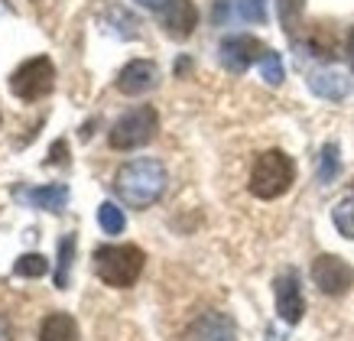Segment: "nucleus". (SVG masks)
Masks as SVG:
<instances>
[{
    "mask_svg": "<svg viewBox=\"0 0 354 341\" xmlns=\"http://www.w3.org/2000/svg\"><path fill=\"white\" fill-rule=\"evenodd\" d=\"M0 341H13V329H10V319L0 312Z\"/></svg>",
    "mask_w": 354,
    "mask_h": 341,
    "instance_id": "obj_22",
    "label": "nucleus"
},
{
    "mask_svg": "<svg viewBox=\"0 0 354 341\" xmlns=\"http://www.w3.org/2000/svg\"><path fill=\"white\" fill-rule=\"evenodd\" d=\"M344 55H348V62H351V68H354V30L348 33V46H344Z\"/></svg>",
    "mask_w": 354,
    "mask_h": 341,
    "instance_id": "obj_24",
    "label": "nucleus"
},
{
    "mask_svg": "<svg viewBox=\"0 0 354 341\" xmlns=\"http://www.w3.org/2000/svg\"><path fill=\"white\" fill-rule=\"evenodd\" d=\"M309 88L312 95L325 98V101H342V98L351 95V75L342 72V68H335V65H325V68H315L309 75Z\"/></svg>",
    "mask_w": 354,
    "mask_h": 341,
    "instance_id": "obj_11",
    "label": "nucleus"
},
{
    "mask_svg": "<svg viewBox=\"0 0 354 341\" xmlns=\"http://www.w3.org/2000/svg\"><path fill=\"white\" fill-rule=\"evenodd\" d=\"M147 254L137 244H108L95 250V273L114 289H130L143 273Z\"/></svg>",
    "mask_w": 354,
    "mask_h": 341,
    "instance_id": "obj_2",
    "label": "nucleus"
},
{
    "mask_svg": "<svg viewBox=\"0 0 354 341\" xmlns=\"http://www.w3.org/2000/svg\"><path fill=\"white\" fill-rule=\"evenodd\" d=\"M39 341H78V322L68 312H53L43 319Z\"/></svg>",
    "mask_w": 354,
    "mask_h": 341,
    "instance_id": "obj_14",
    "label": "nucleus"
},
{
    "mask_svg": "<svg viewBox=\"0 0 354 341\" xmlns=\"http://www.w3.org/2000/svg\"><path fill=\"white\" fill-rule=\"evenodd\" d=\"M166 189V166L160 160H130L114 176V192L130 208H150Z\"/></svg>",
    "mask_w": 354,
    "mask_h": 341,
    "instance_id": "obj_1",
    "label": "nucleus"
},
{
    "mask_svg": "<svg viewBox=\"0 0 354 341\" xmlns=\"http://www.w3.org/2000/svg\"><path fill=\"white\" fill-rule=\"evenodd\" d=\"M140 7H147V10H166L169 7V0H137Z\"/></svg>",
    "mask_w": 354,
    "mask_h": 341,
    "instance_id": "obj_23",
    "label": "nucleus"
},
{
    "mask_svg": "<svg viewBox=\"0 0 354 341\" xmlns=\"http://www.w3.org/2000/svg\"><path fill=\"white\" fill-rule=\"evenodd\" d=\"M263 53H267L263 43H260L257 36H247V33L227 36V39H221V46H218V59H221V65H225L231 75H244L250 65L263 59Z\"/></svg>",
    "mask_w": 354,
    "mask_h": 341,
    "instance_id": "obj_7",
    "label": "nucleus"
},
{
    "mask_svg": "<svg viewBox=\"0 0 354 341\" xmlns=\"http://www.w3.org/2000/svg\"><path fill=\"white\" fill-rule=\"evenodd\" d=\"M292 179H296V166H292L290 156L283 149H267L254 163L247 189H250V195L270 202V199H279L283 192H290Z\"/></svg>",
    "mask_w": 354,
    "mask_h": 341,
    "instance_id": "obj_3",
    "label": "nucleus"
},
{
    "mask_svg": "<svg viewBox=\"0 0 354 341\" xmlns=\"http://www.w3.org/2000/svg\"><path fill=\"white\" fill-rule=\"evenodd\" d=\"M342 172V156H338V147L335 143H325L322 153H319V166H315V176L322 185H332Z\"/></svg>",
    "mask_w": 354,
    "mask_h": 341,
    "instance_id": "obj_15",
    "label": "nucleus"
},
{
    "mask_svg": "<svg viewBox=\"0 0 354 341\" xmlns=\"http://www.w3.org/2000/svg\"><path fill=\"white\" fill-rule=\"evenodd\" d=\"M55 88V65L49 55H36L30 62H23L10 75V91L20 101H39V98L53 95Z\"/></svg>",
    "mask_w": 354,
    "mask_h": 341,
    "instance_id": "obj_5",
    "label": "nucleus"
},
{
    "mask_svg": "<svg viewBox=\"0 0 354 341\" xmlns=\"http://www.w3.org/2000/svg\"><path fill=\"white\" fill-rule=\"evenodd\" d=\"M312 283L325 296H344L354 286V270L335 254H319L312 260Z\"/></svg>",
    "mask_w": 354,
    "mask_h": 341,
    "instance_id": "obj_6",
    "label": "nucleus"
},
{
    "mask_svg": "<svg viewBox=\"0 0 354 341\" xmlns=\"http://www.w3.org/2000/svg\"><path fill=\"white\" fill-rule=\"evenodd\" d=\"M247 17L254 23L267 20V0H247Z\"/></svg>",
    "mask_w": 354,
    "mask_h": 341,
    "instance_id": "obj_21",
    "label": "nucleus"
},
{
    "mask_svg": "<svg viewBox=\"0 0 354 341\" xmlns=\"http://www.w3.org/2000/svg\"><path fill=\"white\" fill-rule=\"evenodd\" d=\"M23 202H30L32 208H43V212H62L68 205V185L62 182H53V185H36V189H26L20 192Z\"/></svg>",
    "mask_w": 354,
    "mask_h": 341,
    "instance_id": "obj_13",
    "label": "nucleus"
},
{
    "mask_svg": "<svg viewBox=\"0 0 354 341\" xmlns=\"http://www.w3.org/2000/svg\"><path fill=\"white\" fill-rule=\"evenodd\" d=\"M72 254H75V237L65 234L59 244V264H55V286H68V270H72Z\"/></svg>",
    "mask_w": 354,
    "mask_h": 341,
    "instance_id": "obj_17",
    "label": "nucleus"
},
{
    "mask_svg": "<svg viewBox=\"0 0 354 341\" xmlns=\"http://www.w3.org/2000/svg\"><path fill=\"white\" fill-rule=\"evenodd\" d=\"M46 270H49V260H46L43 254H23L20 260H17L13 273H17V277H30V279H36V277H43Z\"/></svg>",
    "mask_w": 354,
    "mask_h": 341,
    "instance_id": "obj_19",
    "label": "nucleus"
},
{
    "mask_svg": "<svg viewBox=\"0 0 354 341\" xmlns=\"http://www.w3.org/2000/svg\"><path fill=\"white\" fill-rule=\"evenodd\" d=\"M156 85H160V68H156V62H150V59H133V62H127L118 75V91L127 98L147 95V91H153Z\"/></svg>",
    "mask_w": 354,
    "mask_h": 341,
    "instance_id": "obj_9",
    "label": "nucleus"
},
{
    "mask_svg": "<svg viewBox=\"0 0 354 341\" xmlns=\"http://www.w3.org/2000/svg\"><path fill=\"white\" fill-rule=\"evenodd\" d=\"M198 26V10L192 0H169V7L162 10V30L172 39H189Z\"/></svg>",
    "mask_w": 354,
    "mask_h": 341,
    "instance_id": "obj_12",
    "label": "nucleus"
},
{
    "mask_svg": "<svg viewBox=\"0 0 354 341\" xmlns=\"http://www.w3.org/2000/svg\"><path fill=\"white\" fill-rule=\"evenodd\" d=\"M332 221L342 231V237L354 241V195H344L342 202L332 208Z\"/></svg>",
    "mask_w": 354,
    "mask_h": 341,
    "instance_id": "obj_16",
    "label": "nucleus"
},
{
    "mask_svg": "<svg viewBox=\"0 0 354 341\" xmlns=\"http://www.w3.org/2000/svg\"><path fill=\"white\" fill-rule=\"evenodd\" d=\"M260 75H263V82L267 85H283V59H279V53H273V49H267L263 53V59H260Z\"/></svg>",
    "mask_w": 354,
    "mask_h": 341,
    "instance_id": "obj_20",
    "label": "nucleus"
},
{
    "mask_svg": "<svg viewBox=\"0 0 354 341\" xmlns=\"http://www.w3.org/2000/svg\"><path fill=\"white\" fill-rule=\"evenodd\" d=\"M97 224H101L108 234H120L127 221H124V212H120L118 205H114V202H104L101 208H97Z\"/></svg>",
    "mask_w": 354,
    "mask_h": 341,
    "instance_id": "obj_18",
    "label": "nucleus"
},
{
    "mask_svg": "<svg viewBox=\"0 0 354 341\" xmlns=\"http://www.w3.org/2000/svg\"><path fill=\"white\" fill-rule=\"evenodd\" d=\"M273 296H277V312L286 325H296L306 315V299H302V286H299V273L296 270H283L273 279Z\"/></svg>",
    "mask_w": 354,
    "mask_h": 341,
    "instance_id": "obj_8",
    "label": "nucleus"
},
{
    "mask_svg": "<svg viewBox=\"0 0 354 341\" xmlns=\"http://www.w3.org/2000/svg\"><path fill=\"white\" fill-rule=\"evenodd\" d=\"M156 130H160V114H156V107L140 104V107H133V111H127V114L111 127L108 143L114 149H140L156 137Z\"/></svg>",
    "mask_w": 354,
    "mask_h": 341,
    "instance_id": "obj_4",
    "label": "nucleus"
},
{
    "mask_svg": "<svg viewBox=\"0 0 354 341\" xmlns=\"http://www.w3.org/2000/svg\"><path fill=\"white\" fill-rule=\"evenodd\" d=\"M183 341H237V325L225 312H202L185 329Z\"/></svg>",
    "mask_w": 354,
    "mask_h": 341,
    "instance_id": "obj_10",
    "label": "nucleus"
}]
</instances>
